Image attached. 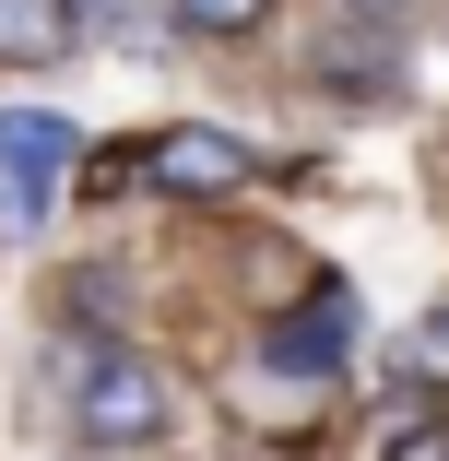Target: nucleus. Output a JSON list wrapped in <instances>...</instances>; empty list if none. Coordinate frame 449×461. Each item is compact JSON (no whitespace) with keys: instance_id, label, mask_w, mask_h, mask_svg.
<instances>
[{"instance_id":"1","label":"nucleus","mask_w":449,"mask_h":461,"mask_svg":"<svg viewBox=\"0 0 449 461\" xmlns=\"http://www.w3.org/2000/svg\"><path fill=\"white\" fill-rule=\"evenodd\" d=\"M71 414H83V438H95V449H154L177 402H166V379H154L142 355H83V391H71Z\"/></svg>"},{"instance_id":"2","label":"nucleus","mask_w":449,"mask_h":461,"mask_svg":"<svg viewBox=\"0 0 449 461\" xmlns=\"http://www.w3.org/2000/svg\"><path fill=\"white\" fill-rule=\"evenodd\" d=\"M59 166H71V131H59V119L0 107V177H13V213H24V225L59 202Z\"/></svg>"},{"instance_id":"3","label":"nucleus","mask_w":449,"mask_h":461,"mask_svg":"<svg viewBox=\"0 0 449 461\" xmlns=\"http://www.w3.org/2000/svg\"><path fill=\"white\" fill-rule=\"evenodd\" d=\"M142 166H154V190H177V202H225V190H248V142H225V131H166Z\"/></svg>"},{"instance_id":"4","label":"nucleus","mask_w":449,"mask_h":461,"mask_svg":"<svg viewBox=\"0 0 449 461\" xmlns=\"http://www.w3.org/2000/svg\"><path fill=\"white\" fill-rule=\"evenodd\" d=\"M343 331H355V296H343V285H319L308 308H284V320H273V366H284V379H331V366H343Z\"/></svg>"},{"instance_id":"5","label":"nucleus","mask_w":449,"mask_h":461,"mask_svg":"<svg viewBox=\"0 0 449 461\" xmlns=\"http://www.w3.org/2000/svg\"><path fill=\"white\" fill-rule=\"evenodd\" d=\"M71 48H83L71 0H0V59H13V71H59Z\"/></svg>"},{"instance_id":"6","label":"nucleus","mask_w":449,"mask_h":461,"mask_svg":"<svg viewBox=\"0 0 449 461\" xmlns=\"http://www.w3.org/2000/svg\"><path fill=\"white\" fill-rule=\"evenodd\" d=\"M260 13H273V0H177V24H190V36H248Z\"/></svg>"},{"instance_id":"7","label":"nucleus","mask_w":449,"mask_h":461,"mask_svg":"<svg viewBox=\"0 0 449 461\" xmlns=\"http://www.w3.org/2000/svg\"><path fill=\"white\" fill-rule=\"evenodd\" d=\"M402 355H414V366H426V379H449V308H426V320H414V343H402Z\"/></svg>"},{"instance_id":"8","label":"nucleus","mask_w":449,"mask_h":461,"mask_svg":"<svg viewBox=\"0 0 449 461\" xmlns=\"http://www.w3.org/2000/svg\"><path fill=\"white\" fill-rule=\"evenodd\" d=\"M391 461H449V438H437V426H402V438H391Z\"/></svg>"},{"instance_id":"9","label":"nucleus","mask_w":449,"mask_h":461,"mask_svg":"<svg viewBox=\"0 0 449 461\" xmlns=\"http://www.w3.org/2000/svg\"><path fill=\"white\" fill-rule=\"evenodd\" d=\"M379 13H402V0H379Z\"/></svg>"}]
</instances>
